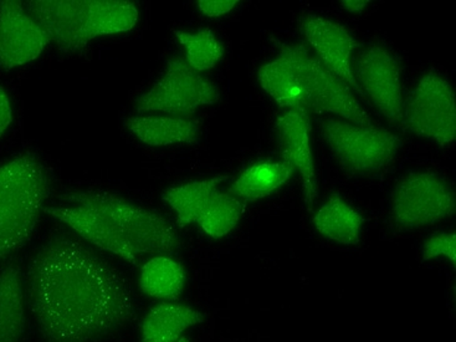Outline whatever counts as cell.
<instances>
[{"mask_svg": "<svg viewBox=\"0 0 456 342\" xmlns=\"http://www.w3.org/2000/svg\"><path fill=\"white\" fill-rule=\"evenodd\" d=\"M31 313L46 342H97L134 319L124 279L77 238L56 234L31 259Z\"/></svg>", "mask_w": 456, "mask_h": 342, "instance_id": "cell-1", "label": "cell"}, {"mask_svg": "<svg viewBox=\"0 0 456 342\" xmlns=\"http://www.w3.org/2000/svg\"><path fill=\"white\" fill-rule=\"evenodd\" d=\"M261 87L280 108L338 115L358 126H374L351 87L310 54L303 43L282 44L280 54L260 68Z\"/></svg>", "mask_w": 456, "mask_h": 342, "instance_id": "cell-2", "label": "cell"}, {"mask_svg": "<svg viewBox=\"0 0 456 342\" xmlns=\"http://www.w3.org/2000/svg\"><path fill=\"white\" fill-rule=\"evenodd\" d=\"M25 8L50 43L68 54L96 37L134 29L138 21L137 6L118 0H33Z\"/></svg>", "mask_w": 456, "mask_h": 342, "instance_id": "cell-3", "label": "cell"}, {"mask_svg": "<svg viewBox=\"0 0 456 342\" xmlns=\"http://www.w3.org/2000/svg\"><path fill=\"white\" fill-rule=\"evenodd\" d=\"M49 194L48 172L33 153L0 166V260L29 241Z\"/></svg>", "mask_w": 456, "mask_h": 342, "instance_id": "cell-4", "label": "cell"}, {"mask_svg": "<svg viewBox=\"0 0 456 342\" xmlns=\"http://www.w3.org/2000/svg\"><path fill=\"white\" fill-rule=\"evenodd\" d=\"M61 199L69 205L99 210L111 219L140 258L175 256L181 246L177 232L165 216L127 202L116 194L105 191H77Z\"/></svg>", "mask_w": 456, "mask_h": 342, "instance_id": "cell-5", "label": "cell"}, {"mask_svg": "<svg viewBox=\"0 0 456 342\" xmlns=\"http://www.w3.org/2000/svg\"><path fill=\"white\" fill-rule=\"evenodd\" d=\"M321 133L339 166L354 175L379 172L391 163L403 143L385 128L358 126L338 118L321 122Z\"/></svg>", "mask_w": 456, "mask_h": 342, "instance_id": "cell-6", "label": "cell"}, {"mask_svg": "<svg viewBox=\"0 0 456 342\" xmlns=\"http://www.w3.org/2000/svg\"><path fill=\"white\" fill-rule=\"evenodd\" d=\"M216 85L193 70L182 58L169 59L165 75L136 102L137 112H166L175 118L191 116L202 106L219 102Z\"/></svg>", "mask_w": 456, "mask_h": 342, "instance_id": "cell-7", "label": "cell"}, {"mask_svg": "<svg viewBox=\"0 0 456 342\" xmlns=\"http://www.w3.org/2000/svg\"><path fill=\"white\" fill-rule=\"evenodd\" d=\"M455 213V193L439 175L414 172L402 178L392 193V216L399 227L434 224Z\"/></svg>", "mask_w": 456, "mask_h": 342, "instance_id": "cell-8", "label": "cell"}, {"mask_svg": "<svg viewBox=\"0 0 456 342\" xmlns=\"http://www.w3.org/2000/svg\"><path fill=\"white\" fill-rule=\"evenodd\" d=\"M455 91L436 72L417 85L404 108V126L417 136L446 146L456 136Z\"/></svg>", "mask_w": 456, "mask_h": 342, "instance_id": "cell-9", "label": "cell"}, {"mask_svg": "<svg viewBox=\"0 0 456 342\" xmlns=\"http://www.w3.org/2000/svg\"><path fill=\"white\" fill-rule=\"evenodd\" d=\"M355 81L393 126L404 127L401 65L386 48L370 45L355 58Z\"/></svg>", "mask_w": 456, "mask_h": 342, "instance_id": "cell-10", "label": "cell"}, {"mask_svg": "<svg viewBox=\"0 0 456 342\" xmlns=\"http://www.w3.org/2000/svg\"><path fill=\"white\" fill-rule=\"evenodd\" d=\"M48 44V36L20 2H0V67L11 70L37 61Z\"/></svg>", "mask_w": 456, "mask_h": 342, "instance_id": "cell-11", "label": "cell"}, {"mask_svg": "<svg viewBox=\"0 0 456 342\" xmlns=\"http://www.w3.org/2000/svg\"><path fill=\"white\" fill-rule=\"evenodd\" d=\"M303 33L306 42L316 52L317 59L362 99L367 100L352 71V54L360 48L361 44L351 36L350 31L329 19L307 15L303 21Z\"/></svg>", "mask_w": 456, "mask_h": 342, "instance_id": "cell-12", "label": "cell"}, {"mask_svg": "<svg viewBox=\"0 0 456 342\" xmlns=\"http://www.w3.org/2000/svg\"><path fill=\"white\" fill-rule=\"evenodd\" d=\"M43 213L65 223L93 246L115 254L119 258L127 260L130 265H138L140 263V256L124 234L113 224L111 219L99 210L90 207L69 205L44 207Z\"/></svg>", "mask_w": 456, "mask_h": 342, "instance_id": "cell-13", "label": "cell"}, {"mask_svg": "<svg viewBox=\"0 0 456 342\" xmlns=\"http://www.w3.org/2000/svg\"><path fill=\"white\" fill-rule=\"evenodd\" d=\"M310 118L297 110H289L276 122V138L284 161L291 163L303 177L304 200L313 209L317 197L316 174L310 144Z\"/></svg>", "mask_w": 456, "mask_h": 342, "instance_id": "cell-14", "label": "cell"}, {"mask_svg": "<svg viewBox=\"0 0 456 342\" xmlns=\"http://www.w3.org/2000/svg\"><path fill=\"white\" fill-rule=\"evenodd\" d=\"M132 134L149 146L196 143L200 127L194 121L175 116H134L126 121Z\"/></svg>", "mask_w": 456, "mask_h": 342, "instance_id": "cell-15", "label": "cell"}, {"mask_svg": "<svg viewBox=\"0 0 456 342\" xmlns=\"http://www.w3.org/2000/svg\"><path fill=\"white\" fill-rule=\"evenodd\" d=\"M203 322V314L190 306L159 304L143 320L141 342H177L188 328Z\"/></svg>", "mask_w": 456, "mask_h": 342, "instance_id": "cell-16", "label": "cell"}, {"mask_svg": "<svg viewBox=\"0 0 456 342\" xmlns=\"http://www.w3.org/2000/svg\"><path fill=\"white\" fill-rule=\"evenodd\" d=\"M291 163L259 162L245 169L240 177L229 187L228 194L247 202L265 199L280 187L284 186L294 175Z\"/></svg>", "mask_w": 456, "mask_h": 342, "instance_id": "cell-17", "label": "cell"}, {"mask_svg": "<svg viewBox=\"0 0 456 342\" xmlns=\"http://www.w3.org/2000/svg\"><path fill=\"white\" fill-rule=\"evenodd\" d=\"M25 322L20 269L11 265L0 271V342L20 341Z\"/></svg>", "mask_w": 456, "mask_h": 342, "instance_id": "cell-18", "label": "cell"}, {"mask_svg": "<svg viewBox=\"0 0 456 342\" xmlns=\"http://www.w3.org/2000/svg\"><path fill=\"white\" fill-rule=\"evenodd\" d=\"M314 224L319 233L329 240L346 246H355L360 241L363 218L338 194H332L314 215Z\"/></svg>", "mask_w": 456, "mask_h": 342, "instance_id": "cell-19", "label": "cell"}, {"mask_svg": "<svg viewBox=\"0 0 456 342\" xmlns=\"http://www.w3.org/2000/svg\"><path fill=\"white\" fill-rule=\"evenodd\" d=\"M228 178L229 175H219L167 190L162 199L177 212L179 227L184 228L198 222L210 200L218 193L219 184Z\"/></svg>", "mask_w": 456, "mask_h": 342, "instance_id": "cell-20", "label": "cell"}, {"mask_svg": "<svg viewBox=\"0 0 456 342\" xmlns=\"http://www.w3.org/2000/svg\"><path fill=\"white\" fill-rule=\"evenodd\" d=\"M184 285V269L169 256H153L141 268L140 287L149 297L177 300Z\"/></svg>", "mask_w": 456, "mask_h": 342, "instance_id": "cell-21", "label": "cell"}, {"mask_svg": "<svg viewBox=\"0 0 456 342\" xmlns=\"http://www.w3.org/2000/svg\"><path fill=\"white\" fill-rule=\"evenodd\" d=\"M243 210L244 205L240 200L228 193L218 192L197 223L210 237L222 238L237 227Z\"/></svg>", "mask_w": 456, "mask_h": 342, "instance_id": "cell-22", "label": "cell"}, {"mask_svg": "<svg viewBox=\"0 0 456 342\" xmlns=\"http://www.w3.org/2000/svg\"><path fill=\"white\" fill-rule=\"evenodd\" d=\"M175 34L184 46L185 61L197 72L210 70L224 55V48L212 30L202 29L196 34L175 30Z\"/></svg>", "mask_w": 456, "mask_h": 342, "instance_id": "cell-23", "label": "cell"}, {"mask_svg": "<svg viewBox=\"0 0 456 342\" xmlns=\"http://www.w3.org/2000/svg\"><path fill=\"white\" fill-rule=\"evenodd\" d=\"M456 238L455 234L442 233L438 235H433L424 244L423 249V260L436 258V256H448L452 263H455L456 259Z\"/></svg>", "mask_w": 456, "mask_h": 342, "instance_id": "cell-24", "label": "cell"}, {"mask_svg": "<svg viewBox=\"0 0 456 342\" xmlns=\"http://www.w3.org/2000/svg\"><path fill=\"white\" fill-rule=\"evenodd\" d=\"M238 4V0H200L198 8L209 18L228 14Z\"/></svg>", "mask_w": 456, "mask_h": 342, "instance_id": "cell-25", "label": "cell"}, {"mask_svg": "<svg viewBox=\"0 0 456 342\" xmlns=\"http://www.w3.org/2000/svg\"><path fill=\"white\" fill-rule=\"evenodd\" d=\"M12 114L9 97L5 90L0 87V137L5 133L6 128L11 126Z\"/></svg>", "mask_w": 456, "mask_h": 342, "instance_id": "cell-26", "label": "cell"}, {"mask_svg": "<svg viewBox=\"0 0 456 342\" xmlns=\"http://www.w3.org/2000/svg\"><path fill=\"white\" fill-rule=\"evenodd\" d=\"M341 4L348 12H358L363 11L370 3L367 0H342Z\"/></svg>", "mask_w": 456, "mask_h": 342, "instance_id": "cell-27", "label": "cell"}, {"mask_svg": "<svg viewBox=\"0 0 456 342\" xmlns=\"http://www.w3.org/2000/svg\"><path fill=\"white\" fill-rule=\"evenodd\" d=\"M178 342H190L187 338H179Z\"/></svg>", "mask_w": 456, "mask_h": 342, "instance_id": "cell-28", "label": "cell"}]
</instances>
